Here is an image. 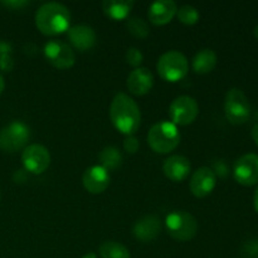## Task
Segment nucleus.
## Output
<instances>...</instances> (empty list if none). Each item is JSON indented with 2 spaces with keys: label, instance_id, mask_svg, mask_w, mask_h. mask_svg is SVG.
Wrapping results in <instances>:
<instances>
[{
  "label": "nucleus",
  "instance_id": "obj_1",
  "mask_svg": "<svg viewBox=\"0 0 258 258\" xmlns=\"http://www.w3.org/2000/svg\"><path fill=\"white\" fill-rule=\"evenodd\" d=\"M110 118L116 130L131 136L140 127V107L130 96L123 92H118L111 102Z\"/></svg>",
  "mask_w": 258,
  "mask_h": 258
},
{
  "label": "nucleus",
  "instance_id": "obj_2",
  "mask_svg": "<svg viewBox=\"0 0 258 258\" xmlns=\"http://www.w3.org/2000/svg\"><path fill=\"white\" fill-rule=\"evenodd\" d=\"M71 13L66 5L57 2L44 3L35 13V25L42 34H62L70 29Z\"/></svg>",
  "mask_w": 258,
  "mask_h": 258
},
{
  "label": "nucleus",
  "instance_id": "obj_3",
  "mask_svg": "<svg viewBox=\"0 0 258 258\" xmlns=\"http://www.w3.org/2000/svg\"><path fill=\"white\" fill-rule=\"evenodd\" d=\"M180 143V133L176 125L169 121L155 123L148 134V144L155 153L168 154Z\"/></svg>",
  "mask_w": 258,
  "mask_h": 258
},
{
  "label": "nucleus",
  "instance_id": "obj_4",
  "mask_svg": "<svg viewBox=\"0 0 258 258\" xmlns=\"http://www.w3.org/2000/svg\"><path fill=\"white\" fill-rule=\"evenodd\" d=\"M169 236L179 242L190 241L198 232V222L193 214L185 211L171 212L165 219Z\"/></svg>",
  "mask_w": 258,
  "mask_h": 258
},
{
  "label": "nucleus",
  "instance_id": "obj_5",
  "mask_svg": "<svg viewBox=\"0 0 258 258\" xmlns=\"http://www.w3.org/2000/svg\"><path fill=\"white\" fill-rule=\"evenodd\" d=\"M156 70L163 80L168 82H178L188 75L189 63L181 52L169 50L159 58Z\"/></svg>",
  "mask_w": 258,
  "mask_h": 258
},
{
  "label": "nucleus",
  "instance_id": "obj_6",
  "mask_svg": "<svg viewBox=\"0 0 258 258\" xmlns=\"http://www.w3.org/2000/svg\"><path fill=\"white\" fill-rule=\"evenodd\" d=\"M224 113L227 120L233 125H242L249 120L251 105L243 91L234 87L227 92L224 100Z\"/></svg>",
  "mask_w": 258,
  "mask_h": 258
},
{
  "label": "nucleus",
  "instance_id": "obj_7",
  "mask_svg": "<svg viewBox=\"0 0 258 258\" xmlns=\"http://www.w3.org/2000/svg\"><path fill=\"white\" fill-rule=\"evenodd\" d=\"M30 139V128L22 121H13L0 130V149L15 153L27 148Z\"/></svg>",
  "mask_w": 258,
  "mask_h": 258
},
{
  "label": "nucleus",
  "instance_id": "obj_8",
  "mask_svg": "<svg viewBox=\"0 0 258 258\" xmlns=\"http://www.w3.org/2000/svg\"><path fill=\"white\" fill-rule=\"evenodd\" d=\"M198 113V102L190 96H179L169 106V116L174 125H190L196 121Z\"/></svg>",
  "mask_w": 258,
  "mask_h": 258
},
{
  "label": "nucleus",
  "instance_id": "obj_9",
  "mask_svg": "<svg viewBox=\"0 0 258 258\" xmlns=\"http://www.w3.org/2000/svg\"><path fill=\"white\" fill-rule=\"evenodd\" d=\"M43 52L48 63L58 70H70L76 62V54L72 47L60 40H49L45 43Z\"/></svg>",
  "mask_w": 258,
  "mask_h": 258
},
{
  "label": "nucleus",
  "instance_id": "obj_10",
  "mask_svg": "<svg viewBox=\"0 0 258 258\" xmlns=\"http://www.w3.org/2000/svg\"><path fill=\"white\" fill-rule=\"evenodd\" d=\"M22 161L25 170L39 175L49 168L50 154L45 146L40 144H32L23 150Z\"/></svg>",
  "mask_w": 258,
  "mask_h": 258
},
{
  "label": "nucleus",
  "instance_id": "obj_11",
  "mask_svg": "<svg viewBox=\"0 0 258 258\" xmlns=\"http://www.w3.org/2000/svg\"><path fill=\"white\" fill-rule=\"evenodd\" d=\"M233 176L241 185L252 186L258 184V155L248 153L237 159L233 166Z\"/></svg>",
  "mask_w": 258,
  "mask_h": 258
},
{
  "label": "nucleus",
  "instance_id": "obj_12",
  "mask_svg": "<svg viewBox=\"0 0 258 258\" xmlns=\"http://www.w3.org/2000/svg\"><path fill=\"white\" fill-rule=\"evenodd\" d=\"M217 184V174L208 166L197 169L189 181L191 194L197 198H204L214 190Z\"/></svg>",
  "mask_w": 258,
  "mask_h": 258
},
{
  "label": "nucleus",
  "instance_id": "obj_13",
  "mask_svg": "<svg viewBox=\"0 0 258 258\" xmlns=\"http://www.w3.org/2000/svg\"><path fill=\"white\" fill-rule=\"evenodd\" d=\"M110 173L101 165H93L86 169L82 176L83 186L91 194H101L110 185Z\"/></svg>",
  "mask_w": 258,
  "mask_h": 258
},
{
  "label": "nucleus",
  "instance_id": "obj_14",
  "mask_svg": "<svg viewBox=\"0 0 258 258\" xmlns=\"http://www.w3.org/2000/svg\"><path fill=\"white\" fill-rule=\"evenodd\" d=\"M161 228V219L155 214H149V216L143 217L139 219L133 228V234L138 241L151 242L160 234Z\"/></svg>",
  "mask_w": 258,
  "mask_h": 258
},
{
  "label": "nucleus",
  "instance_id": "obj_15",
  "mask_svg": "<svg viewBox=\"0 0 258 258\" xmlns=\"http://www.w3.org/2000/svg\"><path fill=\"white\" fill-rule=\"evenodd\" d=\"M127 88L133 95L144 96L153 88L154 76L150 70L145 67H139L131 71L127 77Z\"/></svg>",
  "mask_w": 258,
  "mask_h": 258
},
{
  "label": "nucleus",
  "instance_id": "obj_16",
  "mask_svg": "<svg viewBox=\"0 0 258 258\" xmlns=\"http://www.w3.org/2000/svg\"><path fill=\"white\" fill-rule=\"evenodd\" d=\"M178 12V5L173 0H158L149 7L148 17L155 25H165L171 22Z\"/></svg>",
  "mask_w": 258,
  "mask_h": 258
},
{
  "label": "nucleus",
  "instance_id": "obj_17",
  "mask_svg": "<svg viewBox=\"0 0 258 258\" xmlns=\"http://www.w3.org/2000/svg\"><path fill=\"white\" fill-rule=\"evenodd\" d=\"M190 161L188 158L183 155H171L165 160L163 165L164 174L171 181H183L185 180L190 173Z\"/></svg>",
  "mask_w": 258,
  "mask_h": 258
},
{
  "label": "nucleus",
  "instance_id": "obj_18",
  "mask_svg": "<svg viewBox=\"0 0 258 258\" xmlns=\"http://www.w3.org/2000/svg\"><path fill=\"white\" fill-rule=\"evenodd\" d=\"M68 39L77 50L85 52L91 49L96 43V33L90 25L77 24L68 29Z\"/></svg>",
  "mask_w": 258,
  "mask_h": 258
},
{
  "label": "nucleus",
  "instance_id": "obj_19",
  "mask_svg": "<svg viewBox=\"0 0 258 258\" xmlns=\"http://www.w3.org/2000/svg\"><path fill=\"white\" fill-rule=\"evenodd\" d=\"M133 7V0H105L102 3L103 13L112 20L126 19Z\"/></svg>",
  "mask_w": 258,
  "mask_h": 258
},
{
  "label": "nucleus",
  "instance_id": "obj_20",
  "mask_svg": "<svg viewBox=\"0 0 258 258\" xmlns=\"http://www.w3.org/2000/svg\"><path fill=\"white\" fill-rule=\"evenodd\" d=\"M193 70L199 75H206V73L212 72L217 66V54L211 48H204L199 50L193 58Z\"/></svg>",
  "mask_w": 258,
  "mask_h": 258
},
{
  "label": "nucleus",
  "instance_id": "obj_21",
  "mask_svg": "<svg viewBox=\"0 0 258 258\" xmlns=\"http://www.w3.org/2000/svg\"><path fill=\"white\" fill-rule=\"evenodd\" d=\"M98 160H100V165L107 171L116 170L122 164V154L115 146H106L98 154Z\"/></svg>",
  "mask_w": 258,
  "mask_h": 258
},
{
  "label": "nucleus",
  "instance_id": "obj_22",
  "mask_svg": "<svg viewBox=\"0 0 258 258\" xmlns=\"http://www.w3.org/2000/svg\"><path fill=\"white\" fill-rule=\"evenodd\" d=\"M100 256L102 258H130V252L122 243L106 241L100 246Z\"/></svg>",
  "mask_w": 258,
  "mask_h": 258
},
{
  "label": "nucleus",
  "instance_id": "obj_23",
  "mask_svg": "<svg viewBox=\"0 0 258 258\" xmlns=\"http://www.w3.org/2000/svg\"><path fill=\"white\" fill-rule=\"evenodd\" d=\"M126 28H127L130 34H133L136 38H141V39L148 37L149 33H150V28H149L148 23L141 19V18H130V19H127Z\"/></svg>",
  "mask_w": 258,
  "mask_h": 258
},
{
  "label": "nucleus",
  "instance_id": "obj_24",
  "mask_svg": "<svg viewBox=\"0 0 258 258\" xmlns=\"http://www.w3.org/2000/svg\"><path fill=\"white\" fill-rule=\"evenodd\" d=\"M176 15H178V19L183 24L186 25H193L199 20V12L193 5H183V7H180L176 12Z\"/></svg>",
  "mask_w": 258,
  "mask_h": 258
},
{
  "label": "nucleus",
  "instance_id": "obj_25",
  "mask_svg": "<svg viewBox=\"0 0 258 258\" xmlns=\"http://www.w3.org/2000/svg\"><path fill=\"white\" fill-rule=\"evenodd\" d=\"M10 52H12L10 45L5 42H0V70L4 72H10L14 66Z\"/></svg>",
  "mask_w": 258,
  "mask_h": 258
},
{
  "label": "nucleus",
  "instance_id": "obj_26",
  "mask_svg": "<svg viewBox=\"0 0 258 258\" xmlns=\"http://www.w3.org/2000/svg\"><path fill=\"white\" fill-rule=\"evenodd\" d=\"M241 254L243 258H258V238L244 242L241 248Z\"/></svg>",
  "mask_w": 258,
  "mask_h": 258
},
{
  "label": "nucleus",
  "instance_id": "obj_27",
  "mask_svg": "<svg viewBox=\"0 0 258 258\" xmlns=\"http://www.w3.org/2000/svg\"><path fill=\"white\" fill-rule=\"evenodd\" d=\"M125 57H126V62H127L131 67H135V68L140 67V64L143 63V59H144V55L143 53H141V50L135 47L128 48Z\"/></svg>",
  "mask_w": 258,
  "mask_h": 258
},
{
  "label": "nucleus",
  "instance_id": "obj_28",
  "mask_svg": "<svg viewBox=\"0 0 258 258\" xmlns=\"http://www.w3.org/2000/svg\"><path fill=\"white\" fill-rule=\"evenodd\" d=\"M139 146H140V143H139V140L134 135L127 136L125 141H123V149L128 154H135L139 150Z\"/></svg>",
  "mask_w": 258,
  "mask_h": 258
},
{
  "label": "nucleus",
  "instance_id": "obj_29",
  "mask_svg": "<svg viewBox=\"0 0 258 258\" xmlns=\"http://www.w3.org/2000/svg\"><path fill=\"white\" fill-rule=\"evenodd\" d=\"M28 3L27 2H3V5H5V7L10 8V9H19V8L24 7V5H27Z\"/></svg>",
  "mask_w": 258,
  "mask_h": 258
},
{
  "label": "nucleus",
  "instance_id": "obj_30",
  "mask_svg": "<svg viewBox=\"0 0 258 258\" xmlns=\"http://www.w3.org/2000/svg\"><path fill=\"white\" fill-rule=\"evenodd\" d=\"M251 135H252V139H253V141L256 143V145L258 146V122L253 126V127H252Z\"/></svg>",
  "mask_w": 258,
  "mask_h": 258
},
{
  "label": "nucleus",
  "instance_id": "obj_31",
  "mask_svg": "<svg viewBox=\"0 0 258 258\" xmlns=\"http://www.w3.org/2000/svg\"><path fill=\"white\" fill-rule=\"evenodd\" d=\"M253 207H254V211L258 213V186L254 191V196H253Z\"/></svg>",
  "mask_w": 258,
  "mask_h": 258
},
{
  "label": "nucleus",
  "instance_id": "obj_32",
  "mask_svg": "<svg viewBox=\"0 0 258 258\" xmlns=\"http://www.w3.org/2000/svg\"><path fill=\"white\" fill-rule=\"evenodd\" d=\"M4 88H5V81H4V78H3V76L0 75V95L3 93Z\"/></svg>",
  "mask_w": 258,
  "mask_h": 258
},
{
  "label": "nucleus",
  "instance_id": "obj_33",
  "mask_svg": "<svg viewBox=\"0 0 258 258\" xmlns=\"http://www.w3.org/2000/svg\"><path fill=\"white\" fill-rule=\"evenodd\" d=\"M82 258H97V256H96V253H93V252H88V253H86Z\"/></svg>",
  "mask_w": 258,
  "mask_h": 258
},
{
  "label": "nucleus",
  "instance_id": "obj_34",
  "mask_svg": "<svg viewBox=\"0 0 258 258\" xmlns=\"http://www.w3.org/2000/svg\"><path fill=\"white\" fill-rule=\"evenodd\" d=\"M253 34H254V37L257 38L258 39V24L256 25V27H254V30H253Z\"/></svg>",
  "mask_w": 258,
  "mask_h": 258
},
{
  "label": "nucleus",
  "instance_id": "obj_35",
  "mask_svg": "<svg viewBox=\"0 0 258 258\" xmlns=\"http://www.w3.org/2000/svg\"><path fill=\"white\" fill-rule=\"evenodd\" d=\"M0 199H2V193H0Z\"/></svg>",
  "mask_w": 258,
  "mask_h": 258
}]
</instances>
